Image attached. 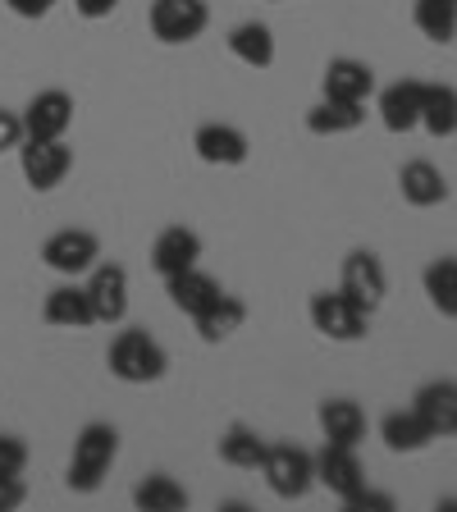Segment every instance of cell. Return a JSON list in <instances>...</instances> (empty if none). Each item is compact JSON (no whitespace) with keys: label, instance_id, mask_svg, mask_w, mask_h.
<instances>
[{"label":"cell","instance_id":"cell-13","mask_svg":"<svg viewBox=\"0 0 457 512\" xmlns=\"http://www.w3.org/2000/svg\"><path fill=\"white\" fill-rule=\"evenodd\" d=\"M202 261V234L188 229V224H170V229H160L156 243H151V270L160 279L179 275V270H192Z\"/></svg>","mask_w":457,"mask_h":512},{"label":"cell","instance_id":"cell-30","mask_svg":"<svg viewBox=\"0 0 457 512\" xmlns=\"http://www.w3.org/2000/svg\"><path fill=\"white\" fill-rule=\"evenodd\" d=\"M28 471V444L19 435H0V476H23Z\"/></svg>","mask_w":457,"mask_h":512},{"label":"cell","instance_id":"cell-27","mask_svg":"<svg viewBox=\"0 0 457 512\" xmlns=\"http://www.w3.org/2000/svg\"><path fill=\"white\" fill-rule=\"evenodd\" d=\"M261 458H266V439L256 435L252 426L234 421V426L220 435V462L234 471H261Z\"/></svg>","mask_w":457,"mask_h":512},{"label":"cell","instance_id":"cell-18","mask_svg":"<svg viewBox=\"0 0 457 512\" xmlns=\"http://www.w3.org/2000/svg\"><path fill=\"white\" fill-rule=\"evenodd\" d=\"M380 439L389 453H426L435 444V430L426 426V416L416 412V407H398V412H384L380 421Z\"/></svg>","mask_w":457,"mask_h":512},{"label":"cell","instance_id":"cell-8","mask_svg":"<svg viewBox=\"0 0 457 512\" xmlns=\"http://www.w3.org/2000/svg\"><path fill=\"white\" fill-rule=\"evenodd\" d=\"M42 261H46V270H55V275L78 279L101 261V238H96L92 229H55V234L42 243Z\"/></svg>","mask_w":457,"mask_h":512},{"label":"cell","instance_id":"cell-29","mask_svg":"<svg viewBox=\"0 0 457 512\" xmlns=\"http://www.w3.org/2000/svg\"><path fill=\"white\" fill-rule=\"evenodd\" d=\"M421 288H426L430 307L439 316L457 320V256H435L426 270H421Z\"/></svg>","mask_w":457,"mask_h":512},{"label":"cell","instance_id":"cell-36","mask_svg":"<svg viewBox=\"0 0 457 512\" xmlns=\"http://www.w3.org/2000/svg\"><path fill=\"white\" fill-rule=\"evenodd\" d=\"M279 5H284V0H279Z\"/></svg>","mask_w":457,"mask_h":512},{"label":"cell","instance_id":"cell-24","mask_svg":"<svg viewBox=\"0 0 457 512\" xmlns=\"http://www.w3.org/2000/svg\"><path fill=\"white\" fill-rule=\"evenodd\" d=\"M229 55L243 60L247 69H270V64H275V32L256 19L238 23V28L229 32Z\"/></svg>","mask_w":457,"mask_h":512},{"label":"cell","instance_id":"cell-20","mask_svg":"<svg viewBox=\"0 0 457 512\" xmlns=\"http://www.w3.org/2000/svg\"><path fill=\"white\" fill-rule=\"evenodd\" d=\"M320 421V435H325V444H348L357 448L366 439V412L352 398H325L316 412Z\"/></svg>","mask_w":457,"mask_h":512},{"label":"cell","instance_id":"cell-9","mask_svg":"<svg viewBox=\"0 0 457 512\" xmlns=\"http://www.w3.org/2000/svg\"><path fill=\"white\" fill-rule=\"evenodd\" d=\"M87 302L101 325H119L128 316V270L119 261H96L87 270Z\"/></svg>","mask_w":457,"mask_h":512},{"label":"cell","instance_id":"cell-1","mask_svg":"<svg viewBox=\"0 0 457 512\" xmlns=\"http://www.w3.org/2000/svg\"><path fill=\"white\" fill-rule=\"evenodd\" d=\"M119 458V430L110 421H87L74 439V453H69V476L64 485L74 494H96L106 485L110 467Z\"/></svg>","mask_w":457,"mask_h":512},{"label":"cell","instance_id":"cell-23","mask_svg":"<svg viewBox=\"0 0 457 512\" xmlns=\"http://www.w3.org/2000/svg\"><path fill=\"white\" fill-rule=\"evenodd\" d=\"M192 325H197V339H202V343L234 339V334L247 325V302L234 298V293H220V298H215L202 316H192Z\"/></svg>","mask_w":457,"mask_h":512},{"label":"cell","instance_id":"cell-10","mask_svg":"<svg viewBox=\"0 0 457 512\" xmlns=\"http://www.w3.org/2000/svg\"><path fill=\"white\" fill-rule=\"evenodd\" d=\"M192 151L202 165H215V170H234V165H247L252 156V142L238 124H224V119H211L192 133Z\"/></svg>","mask_w":457,"mask_h":512},{"label":"cell","instance_id":"cell-25","mask_svg":"<svg viewBox=\"0 0 457 512\" xmlns=\"http://www.w3.org/2000/svg\"><path fill=\"white\" fill-rule=\"evenodd\" d=\"M412 23L426 42L453 46L457 42V0H412Z\"/></svg>","mask_w":457,"mask_h":512},{"label":"cell","instance_id":"cell-14","mask_svg":"<svg viewBox=\"0 0 457 512\" xmlns=\"http://www.w3.org/2000/svg\"><path fill=\"white\" fill-rule=\"evenodd\" d=\"M421 96H426V83L421 78H398L380 92L375 110H380V124L389 133H412L421 128Z\"/></svg>","mask_w":457,"mask_h":512},{"label":"cell","instance_id":"cell-6","mask_svg":"<svg viewBox=\"0 0 457 512\" xmlns=\"http://www.w3.org/2000/svg\"><path fill=\"white\" fill-rule=\"evenodd\" d=\"M151 37L165 46H188L197 42L211 23V10H206V0H151Z\"/></svg>","mask_w":457,"mask_h":512},{"label":"cell","instance_id":"cell-2","mask_svg":"<svg viewBox=\"0 0 457 512\" xmlns=\"http://www.w3.org/2000/svg\"><path fill=\"white\" fill-rule=\"evenodd\" d=\"M106 366L124 384H156L160 375L170 371V352L160 348L156 334H147V330H119L110 339Z\"/></svg>","mask_w":457,"mask_h":512},{"label":"cell","instance_id":"cell-7","mask_svg":"<svg viewBox=\"0 0 457 512\" xmlns=\"http://www.w3.org/2000/svg\"><path fill=\"white\" fill-rule=\"evenodd\" d=\"M339 288L348 293L352 302H362V307L375 316V311H380V302L389 298V270H384V261L375 252H366V247H352V252L343 256Z\"/></svg>","mask_w":457,"mask_h":512},{"label":"cell","instance_id":"cell-4","mask_svg":"<svg viewBox=\"0 0 457 512\" xmlns=\"http://www.w3.org/2000/svg\"><path fill=\"white\" fill-rule=\"evenodd\" d=\"M261 476H266L275 499L298 503V499H307L311 485H316V453H307L302 444H266Z\"/></svg>","mask_w":457,"mask_h":512},{"label":"cell","instance_id":"cell-5","mask_svg":"<svg viewBox=\"0 0 457 512\" xmlns=\"http://www.w3.org/2000/svg\"><path fill=\"white\" fill-rule=\"evenodd\" d=\"M69 170H74V151L64 147V138H23L19 142V174L32 192L60 188Z\"/></svg>","mask_w":457,"mask_h":512},{"label":"cell","instance_id":"cell-11","mask_svg":"<svg viewBox=\"0 0 457 512\" xmlns=\"http://www.w3.org/2000/svg\"><path fill=\"white\" fill-rule=\"evenodd\" d=\"M23 119V138H64L74 124V96L64 87H46L19 110Z\"/></svg>","mask_w":457,"mask_h":512},{"label":"cell","instance_id":"cell-31","mask_svg":"<svg viewBox=\"0 0 457 512\" xmlns=\"http://www.w3.org/2000/svg\"><path fill=\"white\" fill-rule=\"evenodd\" d=\"M19 142H23V119L14 110H0V156L19 151Z\"/></svg>","mask_w":457,"mask_h":512},{"label":"cell","instance_id":"cell-32","mask_svg":"<svg viewBox=\"0 0 457 512\" xmlns=\"http://www.w3.org/2000/svg\"><path fill=\"white\" fill-rule=\"evenodd\" d=\"M23 499H28V490H23V476H0V512H14Z\"/></svg>","mask_w":457,"mask_h":512},{"label":"cell","instance_id":"cell-21","mask_svg":"<svg viewBox=\"0 0 457 512\" xmlns=\"http://www.w3.org/2000/svg\"><path fill=\"white\" fill-rule=\"evenodd\" d=\"M42 320L46 325H55V330H87V325H96L92 302H87V288L83 284L51 288L46 302H42Z\"/></svg>","mask_w":457,"mask_h":512},{"label":"cell","instance_id":"cell-26","mask_svg":"<svg viewBox=\"0 0 457 512\" xmlns=\"http://www.w3.org/2000/svg\"><path fill=\"white\" fill-rule=\"evenodd\" d=\"M421 128H426L430 138H453L457 133V87L453 83H426Z\"/></svg>","mask_w":457,"mask_h":512},{"label":"cell","instance_id":"cell-22","mask_svg":"<svg viewBox=\"0 0 457 512\" xmlns=\"http://www.w3.org/2000/svg\"><path fill=\"white\" fill-rule=\"evenodd\" d=\"M165 293H170V302L183 311V316H202L224 288H220V279L206 275L202 266H192V270H179V275L165 279Z\"/></svg>","mask_w":457,"mask_h":512},{"label":"cell","instance_id":"cell-35","mask_svg":"<svg viewBox=\"0 0 457 512\" xmlns=\"http://www.w3.org/2000/svg\"><path fill=\"white\" fill-rule=\"evenodd\" d=\"M5 5H10V10L19 14V19H46L55 0H5Z\"/></svg>","mask_w":457,"mask_h":512},{"label":"cell","instance_id":"cell-17","mask_svg":"<svg viewBox=\"0 0 457 512\" xmlns=\"http://www.w3.org/2000/svg\"><path fill=\"white\" fill-rule=\"evenodd\" d=\"M412 407L426 416V426L435 430V439L457 435V380H426L416 389Z\"/></svg>","mask_w":457,"mask_h":512},{"label":"cell","instance_id":"cell-16","mask_svg":"<svg viewBox=\"0 0 457 512\" xmlns=\"http://www.w3.org/2000/svg\"><path fill=\"white\" fill-rule=\"evenodd\" d=\"M398 192H403L407 206L430 211V206L448 202V179H444V170H439L435 160H407L403 170H398Z\"/></svg>","mask_w":457,"mask_h":512},{"label":"cell","instance_id":"cell-15","mask_svg":"<svg viewBox=\"0 0 457 512\" xmlns=\"http://www.w3.org/2000/svg\"><path fill=\"white\" fill-rule=\"evenodd\" d=\"M320 96H334V101H371L375 69L366 60H352V55H334V60L325 64V78H320Z\"/></svg>","mask_w":457,"mask_h":512},{"label":"cell","instance_id":"cell-3","mask_svg":"<svg viewBox=\"0 0 457 512\" xmlns=\"http://www.w3.org/2000/svg\"><path fill=\"white\" fill-rule=\"evenodd\" d=\"M307 316L316 325V334H325L330 343H362L371 334V311L362 302H352L343 288H325V293H311Z\"/></svg>","mask_w":457,"mask_h":512},{"label":"cell","instance_id":"cell-33","mask_svg":"<svg viewBox=\"0 0 457 512\" xmlns=\"http://www.w3.org/2000/svg\"><path fill=\"white\" fill-rule=\"evenodd\" d=\"M348 508H380V512H389V508H394V499H389V494H380V490H371V485H362V490L348 499Z\"/></svg>","mask_w":457,"mask_h":512},{"label":"cell","instance_id":"cell-28","mask_svg":"<svg viewBox=\"0 0 457 512\" xmlns=\"http://www.w3.org/2000/svg\"><path fill=\"white\" fill-rule=\"evenodd\" d=\"M133 508L138 512H179V508H188V490H183L174 476H165V471H151L147 480L133 485Z\"/></svg>","mask_w":457,"mask_h":512},{"label":"cell","instance_id":"cell-19","mask_svg":"<svg viewBox=\"0 0 457 512\" xmlns=\"http://www.w3.org/2000/svg\"><path fill=\"white\" fill-rule=\"evenodd\" d=\"M362 124H366V101H334V96H320L316 106L307 110L311 138H343V133H357Z\"/></svg>","mask_w":457,"mask_h":512},{"label":"cell","instance_id":"cell-34","mask_svg":"<svg viewBox=\"0 0 457 512\" xmlns=\"http://www.w3.org/2000/svg\"><path fill=\"white\" fill-rule=\"evenodd\" d=\"M74 10L96 23V19H110V14L119 10V0H74Z\"/></svg>","mask_w":457,"mask_h":512},{"label":"cell","instance_id":"cell-12","mask_svg":"<svg viewBox=\"0 0 457 512\" xmlns=\"http://www.w3.org/2000/svg\"><path fill=\"white\" fill-rule=\"evenodd\" d=\"M316 485H325L334 499L348 503L352 494L366 485V467H362V458H357V448H348V444L320 448L316 453Z\"/></svg>","mask_w":457,"mask_h":512}]
</instances>
